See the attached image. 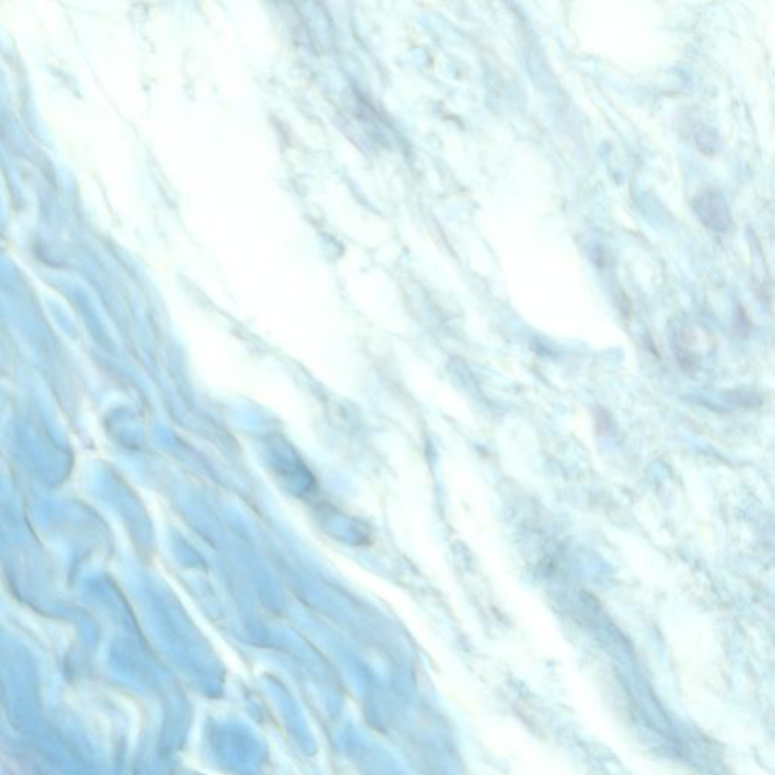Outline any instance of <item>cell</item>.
Returning a JSON list of instances; mask_svg holds the SVG:
<instances>
[{
    "label": "cell",
    "instance_id": "obj_1",
    "mask_svg": "<svg viewBox=\"0 0 775 775\" xmlns=\"http://www.w3.org/2000/svg\"><path fill=\"white\" fill-rule=\"evenodd\" d=\"M694 211L709 231L724 234L732 228V215L723 194L706 188L694 199Z\"/></svg>",
    "mask_w": 775,
    "mask_h": 775
}]
</instances>
